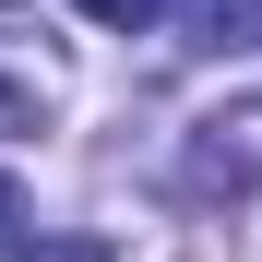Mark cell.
<instances>
[{
	"label": "cell",
	"instance_id": "5b68a950",
	"mask_svg": "<svg viewBox=\"0 0 262 262\" xmlns=\"http://www.w3.org/2000/svg\"><path fill=\"white\" fill-rule=\"evenodd\" d=\"M72 12H96V24H119V36H131V24H155V0H72Z\"/></svg>",
	"mask_w": 262,
	"mask_h": 262
},
{
	"label": "cell",
	"instance_id": "8992f818",
	"mask_svg": "<svg viewBox=\"0 0 262 262\" xmlns=\"http://www.w3.org/2000/svg\"><path fill=\"white\" fill-rule=\"evenodd\" d=\"M12 227H24V191H12V179H0V250H12Z\"/></svg>",
	"mask_w": 262,
	"mask_h": 262
},
{
	"label": "cell",
	"instance_id": "3957f363",
	"mask_svg": "<svg viewBox=\"0 0 262 262\" xmlns=\"http://www.w3.org/2000/svg\"><path fill=\"white\" fill-rule=\"evenodd\" d=\"M191 48H262V0H179Z\"/></svg>",
	"mask_w": 262,
	"mask_h": 262
},
{
	"label": "cell",
	"instance_id": "7a4b0ae2",
	"mask_svg": "<svg viewBox=\"0 0 262 262\" xmlns=\"http://www.w3.org/2000/svg\"><path fill=\"white\" fill-rule=\"evenodd\" d=\"M60 107V60H48V36H36L24 12H0V131H36Z\"/></svg>",
	"mask_w": 262,
	"mask_h": 262
},
{
	"label": "cell",
	"instance_id": "277c9868",
	"mask_svg": "<svg viewBox=\"0 0 262 262\" xmlns=\"http://www.w3.org/2000/svg\"><path fill=\"white\" fill-rule=\"evenodd\" d=\"M24 262H119V250H107V238H36Z\"/></svg>",
	"mask_w": 262,
	"mask_h": 262
},
{
	"label": "cell",
	"instance_id": "6da1fadb",
	"mask_svg": "<svg viewBox=\"0 0 262 262\" xmlns=\"http://www.w3.org/2000/svg\"><path fill=\"white\" fill-rule=\"evenodd\" d=\"M179 167H191V191H203V203H214V191H227V203H238V191H262V107H227V119H203Z\"/></svg>",
	"mask_w": 262,
	"mask_h": 262
}]
</instances>
